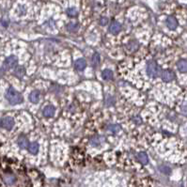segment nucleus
Wrapping results in <instances>:
<instances>
[{
	"mask_svg": "<svg viewBox=\"0 0 187 187\" xmlns=\"http://www.w3.org/2000/svg\"><path fill=\"white\" fill-rule=\"evenodd\" d=\"M1 126L7 130H11L14 126V120L10 117H6L1 120Z\"/></svg>",
	"mask_w": 187,
	"mask_h": 187,
	"instance_id": "39448f33",
	"label": "nucleus"
},
{
	"mask_svg": "<svg viewBox=\"0 0 187 187\" xmlns=\"http://www.w3.org/2000/svg\"><path fill=\"white\" fill-rule=\"evenodd\" d=\"M29 100L33 103H37L40 101V91L38 90H33L30 95H29Z\"/></svg>",
	"mask_w": 187,
	"mask_h": 187,
	"instance_id": "9b49d317",
	"label": "nucleus"
},
{
	"mask_svg": "<svg viewBox=\"0 0 187 187\" xmlns=\"http://www.w3.org/2000/svg\"><path fill=\"white\" fill-rule=\"evenodd\" d=\"M161 77L163 79V81L165 82H170L172 80H174L175 78V74L172 71H169V70H165L161 73Z\"/></svg>",
	"mask_w": 187,
	"mask_h": 187,
	"instance_id": "423d86ee",
	"label": "nucleus"
},
{
	"mask_svg": "<svg viewBox=\"0 0 187 187\" xmlns=\"http://www.w3.org/2000/svg\"><path fill=\"white\" fill-rule=\"evenodd\" d=\"M68 30L71 31V32H76L77 29H78V25L76 24V23H70V24L68 25L67 27Z\"/></svg>",
	"mask_w": 187,
	"mask_h": 187,
	"instance_id": "412c9836",
	"label": "nucleus"
},
{
	"mask_svg": "<svg viewBox=\"0 0 187 187\" xmlns=\"http://www.w3.org/2000/svg\"><path fill=\"white\" fill-rule=\"evenodd\" d=\"M120 129H121L120 126L118 125V124H111V125H109L108 128H107L108 132L111 133V134H113V135H117L118 133H120Z\"/></svg>",
	"mask_w": 187,
	"mask_h": 187,
	"instance_id": "f3484780",
	"label": "nucleus"
},
{
	"mask_svg": "<svg viewBox=\"0 0 187 187\" xmlns=\"http://www.w3.org/2000/svg\"><path fill=\"white\" fill-rule=\"evenodd\" d=\"M87 66V62L84 58H79L74 62V67L77 71H84Z\"/></svg>",
	"mask_w": 187,
	"mask_h": 187,
	"instance_id": "6e6552de",
	"label": "nucleus"
},
{
	"mask_svg": "<svg viewBox=\"0 0 187 187\" xmlns=\"http://www.w3.org/2000/svg\"><path fill=\"white\" fill-rule=\"evenodd\" d=\"M161 73L160 67L158 66V64L153 61V60H149L147 63V74L149 77H157L159 76Z\"/></svg>",
	"mask_w": 187,
	"mask_h": 187,
	"instance_id": "7ed1b4c3",
	"label": "nucleus"
},
{
	"mask_svg": "<svg viewBox=\"0 0 187 187\" xmlns=\"http://www.w3.org/2000/svg\"><path fill=\"white\" fill-rule=\"evenodd\" d=\"M167 26L169 29H176L178 27V22L176 20V18L173 16H169L167 19Z\"/></svg>",
	"mask_w": 187,
	"mask_h": 187,
	"instance_id": "0eeeda50",
	"label": "nucleus"
},
{
	"mask_svg": "<svg viewBox=\"0 0 187 187\" xmlns=\"http://www.w3.org/2000/svg\"><path fill=\"white\" fill-rule=\"evenodd\" d=\"M39 149H40L39 144L36 142L29 143V145H28V150L31 154H37L38 151H39Z\"/></svg>",
	"mask_w": 187,
	"mask_h": 187,
	"instance_id": "ddd939ff",
	"label": "nucleus"
},
{
	"mask_svg": "<svg viewBox=\"0 0 187 187\" xmlns=\"http://www.w3.org/2000/svg\"><path fill=\"white\" fill-rule=\"evenodd\" d=\"M0 126H1V121H0Z\"/></svg>",
	"mask_w": 187,
	"mask_h": 187,
	"instance_id": "393cba45",
	"label": "nucleus"
},
{
	"mask_svg": "<svg viewBox=\"0 0 187 187\" xmlns=\"http://www.w3.org/2000/svg\"><path fill=\"white\" fill-rule=\"evenodd\" d=\"M121 30V25L118 22H113L109 27V32L112 34H118Z\"/></svg>",
	"mask_w": 187,
	"mask_h": 187,
	"instance_id": "1a4fd4ad",
	"label": "nucleus"
},
{
	"mask_svg": "<svg viewBox=\"0 0 187 187\" xmlns=\"http://www.w3.org/2000/svg\"><path fill=\"white\" fill-rule=\"evenodd\" d=\"M25 73H26V71H25L24 67H18V68H16L15 69V72H14V74L18 77H23V76H24V74H25Z\"/></svg>",
	"mask_w": 187,
	"mask_h": 187,
	"instance_id": "aec40b11",
	"label": "nucleus"
},
{
	"mask_svg": "<svg viewBox=\"0 0 187 187\" xmlns=\"http://www.w3.org/2000/svg\"><path fill=\"white\" fill-rule=\"evenodd\" d=\"M18 13H19V15H24L26 13V8L24 6H19Z\"/></svg>",
	"mask_w": 187,
	"mask_h": 187,
	"instance_id": "5701e85b",
	"label": "nucleus"
},
{
	"mask_svg": "<svg viewBox=\"0 0 187 187\" xmlns=\"http://www.w3.org/2000/svg\"><path fill=\"white\" fill-rule=\"evenodd\" d=\"M136 158L140 163L142 164V165H147L148 162H149L148 155L145 153H143V151H141V153H138L137 155H136Z\"/></svg>",
	"mask_w": 187,
	"mask_h": 187,
	"instance_id": "f8f14e48",
	"label": "nucleus"
},
{
	"mask_svg": "<svg viewBox=\"0 0 187 187\" xmlns=\"http://www.w3.org/2000/svg\"><path fill=\"white\" fill-rule=\"evenodd\" d=\"M107 23H108V19L106 18V17H103V18H101V19H100V25H101V26H106Z\"/></svg>",
	"mask_w": 187,
	"mask_h": 187,
	"instance_id": "b1692460",
	"label": "nucleus"
},
{
	"mask_svg": "<svg viewBox=\"0 0 187 187\" xmlns=\"http://www.w3.org/2000/svg\"><path fill=\"white\" fill-rule=\"evenodd\" d=\"M66 13H67V14L70 17H75L77 15V13H77V9L75 8H69V9H67Z\"/></svg>",
	"mask_w": 187,
	"mask_h": 187,
	"instance_id": "6ab92c4d",
	"label": "nucleus"
},
{
	"mask_svg": "<svg viewBox=\"0 0 187 187\" xmlns=\"http://www.w3.org/2000/svg\"><path fill=\"white\" fill-rule=\"evenodd\" d=\"M18 63V59L17 57L14 56H9L7 59L4 62V68L6 70H11V69H14L17 66Z\"/></svg>",
	"mask_w": 187,
	"mask_h": 187,
	"instance_id": "20e7f679",
	"label": "nucleus"
},
{
	"mask_svg": "<svg viewBox=\"0 0 187 187\" xmlns=\"http://www.w3.org/2000/svg\"><path fill=\"white\" fill-rule=\"evenodd\" d=\"M102 77L104 80H111L113 79V72L110 69H106L102 73Z\"/></svg>",
	"mask_w": 187,
	"mask_h": 187,
	"instance_id": "a211bd4d",
	"label": "nucleus"
},
{
	"mask_svg": "<svg viewBox=\"0 0 187 187\" xmlns=\"http://www.w3.org/2000/svg\"><path fill=\"white\" fill-rule=\"evenodd\" d=\"M6 99L10 104H19L23 102V96L13 88H9L6 92Z\"/></svg>",
	"mask_w": 187,
	"mask_h": 187,
	"instance_id": "f03ea898",
	"label": "nucleus"
},
{
	"mask_svg": "<svg viewBox=\"0 0 187 187\" xmlns=\"http://www.w3.org/2000/svg\"><path fill=\"white\" fill-rule=\"evenodd\" d=\"M100 62V56L99 54H94L92 56V65L93 66H97Z\"/></svg>",
	"mask_w": 187,
	"mask_h": 187,
	"instance_id": "4be33fe9",
	"label": "nucleus"
},
{
	"mask_svg": "<svg viewBox=\"0 0 187 187\" xmlns=\"http://www.w3.org/2000/svg\"><path fill=\"white\" fill-rule=\"evenodd\" d=\"M102 142H103V138L101 137V136H99V135L93 136V137L90 139V144H91L92 146H95V147L100 146Z\"/></svg>",
	"mask_w": 187,
	"mask_h": 187,
	"instance_id": "4468645a",
	"label": "nucleus"
},
{
	"mask_svg": "<svg viewBox=\"0 0 187 187\" xmlns=\"http://www.w3.org/2000/svg\"><path fill=\"white\" fill-rule=\"evenodd\" d=\"M0 186L1 187H34L31 178L23 167H0Z\"/></svg>",
	"mask_w": 187,
	"mask_h": 187,
	"instance_id": "f257e3e1",
	"label": "nucleus"
},
{
	"mask_svg": "<svg viewBox=\"0 0 187 187\" xmlns=\"http://www.w3.org/2000/svg\"><path fill=\"white\" fill-rule=\"evenodd\" d=\"M42 113H43V116L46 117V118H51V117H53L55 115V107L53 106H45Z\"/></svg>",
	"mask_w": 187,
	"mask_h": 187,
	"instance_id": "9d476101",
	"label": "nucleus"
},
{
	"mask_svg": "<svg viewBox=\"0 0 187 187\" xmlns=\"http://www.w3.org/2000/svg\"><path fill=\"white\" fill-rule=\"evenodd\" d=\"M18 145H19V147L21 148V149H26V148H27L28 147V145H29V143H28V140L27 139V137H25V136H20L19 138H18Z\"/></svg>",
	"mask_w": 187,
	"mask_h": 187,
	"instance_id": "2eb2a0df",
	"label": "nucleus"
},
{
	"mask_svg": "<svg viewBox=\"0 0 187 187\" xmlns=\"http://www.w3.org/2000/svg\"><path fill=\"white\" fill-rule=\"evenodd\" d=\"M177 67L181 73H187V60L182 59V60L178 61Z\"/></svg>",
	"mask_w": 187,
	"mask_h": 187,
	"instance_id": "dca6fc26",
	"label": "nucleus"
}]
</instances>
